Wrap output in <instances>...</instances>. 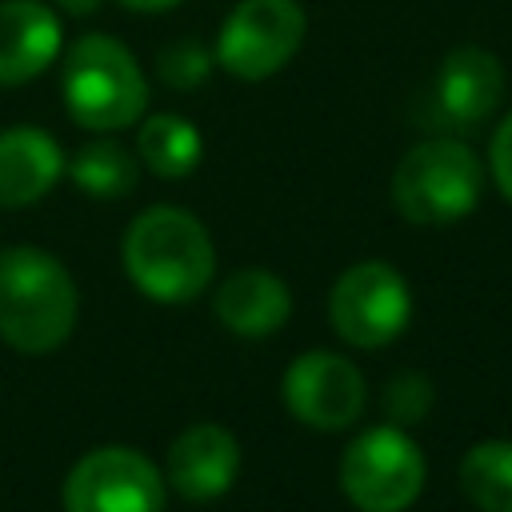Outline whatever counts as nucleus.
<instances>
[{"mask_svg":"<svg viewBox=\"0 0 512 512\" xmlns=\"http://www.w3.org/2000/svg\"><path fill=\"white\" fill-rule=\"evenodd\" d=\"M80 312L72 272L44 248L16 244L0 252V340L24 356L56 352Z\"/></svg>","mask_w":512,"mask_h":512,"instance_id":"f257e3e1","label":"nucleus"},{"mask_svg":"<svg viewBox=\"0 0 512 512\" xmlns=\"http://www.w3.org/2000/svg\"><path fill=\"white\" fill-rule=\"evenodd\" d=\"M124 272L144 296L160 304H184L208 288L216 272V248L192 212L156 204L144 208L124 232Z\"/></svg>","mask_w":512,"mask_h":512,"instance_id":"f03ea898","label":"nucleus"},{"mask_svg":"<svg viewBox=\"0 0 512 512\" xmlns=\"http://www.w3.org/2000/svg\"><path fill=\"white\" fill-rule=\"evenodd\" d=\"M64 104L68 116L92 132L136 124L148 104V84L136 56L116 36H80L64 56Z\"/></svg>","mask_w":512,"mask_h":512,"instance_id":"7ed1b4c3","label":"nucleus"},{"mask_svg":"<svg viewBox=\"0 0 512 512\" xmlns=\"http://www.w3.org/2000/svg\"><path fill=\"white\" fill-rule=\"evenodd\" d=\"M484 188V168L464 140L432 136L404 152L392 172V204L420 228H444L464 220Z\"/></svg>","mask_w":512,"mask_h":512,"instance_id":"20e7f679","label":"nucleus"},{"mask_svg":"<svg viewBox=\"0 0 512 512\" xmlns=\"http://www.w3.org/2000/svg\"><path fill=\"white\" fill-rule=\"evenodd\" d=\"M340 488L360 512H404L424 488V452L400 424H376L344 448Z\"/></svg>","mask_w":512,"mask_h":512,"instance_id":"39448f33","label":"nucleus"},{"mask_svg":"<svg viewBox=\"0 0 512 512\" xmlns=\"http://www.w3.org/2000/svg\"><path fill=\"white\" fill-rule=\"evenodd\" d=\"M328 320L352 348L392 344L412 320L408 280L384 260H360L332 284Z\"/></svg>","mask_w":512,"mask_h":512,"instance_id":"423d86ee","label":"nucleus"},{"mask_svg":"<svg viewBox=\"0 0 512 512\" xmlns=\"http://www.w3.org/2000/svg\"><path fill=\"white\" fill-rule=\"evenodd\" d=\"M308 16L296 0H240L216 36V64L236 80L280 72L304 44Z\"/></svg>","mask_w":512,"mask_h":512,"instance_id":"0eeeda50","label":"nucleus"},{"mask_svg":"<svg viewBox=\"0 0 512 512\" xmlns=\"http://www.w3.org/2000/svg\"><path fill=\"white\" fill-rule=\"evenodd\" d=\"M164 472L128 444L80 456L64 480V512H164Z\"/></svg>","mask_w":512,"mask_h":512,"instance_id":"6e6552de","label":"nucleus"},{"mask_svg":"<svg viewBox=\"0 0 512 512\" xmlns=\"http://www.w3.org/2000/svg\"><path fill=\"white\" fill-rule=\"evenodd\" d=\"M364 400H368V388L360 368L348 356H336L328 348H312L296 356L284 372V404L308 428L340 432L356 424V416L364 412Z\"/></svg>","mask_w":512,"mask_h":512,"instance_id":"1a4fd4ad","label":"nucleus"},{"mask_svg":"<svg viewBox=\"0 0 512 512\" xmlns=\"http://www.w3.org/2000/svg\"><path fill=\"white\" fill-rule=\"evenodd\" d=\"M504 96V64L480 48H452L432 80V124L440 128H472L480 124Z\"/></svg>","mask_w":512,"mask_h":512,"instance_id":"9d476101","label":"nucleus"},{"mask_svg":"<svg viewBox=\"0 0 512 512\" xmlns=\"http://www.w3.org/2000/svg\"><path fill=\"white\" fill-rule=\"evenodd\" d=\"M236 472H240L236 436L228 428H220V424H192L168 448L164 484H172L184 500L204 504V500L224 496L232 488Z\"/></svg>","mask_w":512,"mask_h":512,"instance_id":"9b49d317","label":"nucleus"},{"mask_svg":"<svg viewBox=\"0 0 512 512\" xmlns=\"http://www.w3.org/2000/svg\"><path fill=\"white\" fill-rule=\"evenodd\" d=\"M60 52V20L40 0L0 4V88L36 80Z\"/></svg>","mask_w":512,"mask_h":512,"instance_id":"f8f14e48","label":"nucleus"},{"mask_svg":"<svg viewBox=\"0 0 512 512\" xmlns=\"http://www.w3.org/2000/svg\"><path fill=\"white\" fill-rule=\"evenodd\" d=\"M64 176L60 144L32 124L0 132V208H28Z\"/></svg>","mask_w":512,"mask_h":512,"instance_id":"ddd939ff","label":"nucleus"},{"mask_svg":"<svg viewBox=\"0 0 512 512\" xmlns=\"http://www.w3.org/2000/svg\"><path fill=\"white\" fill-rule=\"evenodd\" d=\"M292 312V296L288 284L264 268H244L236 276H228L216 292V316L228 332L236 336H272L276 328H284Z\"/></svg>","mask_w":512,"mask_h":512,"instance_id":"4468645a","label":"nucleus"},{"mask_svg":"<svg viewBox=\"0 0 512 512\" xmlns=\"http://www.w3.org/2000/svg\"><path fill=\"white\" fill-rule=\"evenodd\" d=\"M136 148H140V160L148 172H156L160 180H180L200 164L204 140H200L192 120L172 116V112H156L140 124Z\"/></svg>","mask_w":512,"mask_h":512,"instance_id":"2eb2a0df","label":"nucleus"},{"mask_svg":"<svg viewBox=\"0 0 512 512\" xmlns=\"http://www.w3.org/2000/svg\"><path fill=\"white\" fill-rule=\"evenodd\" d=\"M460 488L480 512H512V440H480L460 460Z\"/></svg>","mask_w":512,"mask_h":512,"instance_id":"dca6fc26","label":"nucleus"},{"mask_svg":"<svg viewBox=\"0 0 512 512\" xmlns=\"http://www.w3.org/2000/svg\"><path fill=\"white\" fill-rule=\"evenodd\" d=\"M64 172L76 188H84L96 200H120L136 188V160L116 140H92L72 160H64Z\"/></svg>","mask_w":512,"mask_h":512,"instance_id":"f3484780","label":"nucleus"},{"mask_svg":"<svg viewBox=\"0 0 512 512\" xmlns=\"http://www.w3.org/2000/svg\"><path fill=\"white\" fill-rule=\"evenodd\" d=\"M156 68H160V80H164V84H172V88H196L200 80H208L212 56H208L204 44L180 40V44H168V48L160 52Z\"/></svg>","mask_w":512,"mask_h":512,"instance_id":"a211bd4d","label":"nucleus"},{"mask_svg":"<svg viewBox=\"0 0 512 512\" xmlns=\"http://www.w3.org/2000/svg\"><path fill=\"white\" fill-rule=\"evenodd\" d=\"M384 404H388V416H392L396 424H412V420H420V416L428 412V404H432V384H428L420 372H400V376H392Z\"/></svg>","mask_w":512,"mask_h":512,"instance_id":"6ab92c4d","label":"nucleus"},{"mask_svg":"<svg viewBox=\"0 0 512 512\" xmlns=\"http://www.w3.org/2000/svg\"><path fill=\"white\" fill-rule=\"evenodd\" d=\"M488 164H492V176L504 192V200L512 204V112L500 120L496 136H492V148H488Z\"/></svg>","mask_w":512,"mask_h":512,"instance_id":"aec40b11","label":"nucleus"},{"mask_svg":"<svg viewBox=\"0 0 512 512\" xmlns=\"http://www.w3.org/2000/svg\"><path fill=\"white\" fill-rule=\"evenodd\" d=\"M124 8H136V12H164V8H176L180 0H120Z\"/></svg>","mask_w":512,"mask_h":512,"instance_id":"412c9836","label":"nucleus"},{"mask_svg":"<svg viewBox=\"0 0 512 512\" xmlns=\"http://www.w3.org/2000/svg\"><path fill=\"white\" fill-rule=\"evenodd\" d=\"M64 12H72V16H88V12H96L104 0H56Z\"/></svg>","mask_w":512,"mask_h":512,"instance_id":"4be33fe9","label":"nucleus"}]
</instances>
